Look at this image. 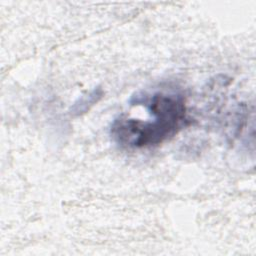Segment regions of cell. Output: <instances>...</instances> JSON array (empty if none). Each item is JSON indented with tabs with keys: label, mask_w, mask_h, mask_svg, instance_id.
<instances>
[{
	"label": "cell",
	"mask_w": 256,
	"mask_h": 256,
	"mask_svg": "<svg viewBox=\"0 0 256 256\" xmlns=\"http://www.w3.org/2000/svg\"><path fill=\"white\" fill-rule=\"evenodd\" d=\"M103 95L104 92L102 88H95L89 94L82 96L78 99V101L74 103V105L70 108V114L72 116H80L86 113L93 105H95L103 97Z\"/></svg>",
	"instance_id": "obj_2"
},
{
	"label": "cell",
	"mask_w": 256,
	"mask_h": 256,
	"mask_svg": "<svg viewBox=\"0 0 256 256\" xmlns=\"http://www.w3.org/2000/svg\"><path fill=\"white\" fill-rule=\"evenodd\" d=\"M145 104L153 119L142 121L119 117L111 126L113 140L127 148L156 147L174 137L187 122V110L182 95L158 92L146 100Z\"/></svg>",
	"instance_id": "obj_1"
}]
</instances>
